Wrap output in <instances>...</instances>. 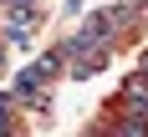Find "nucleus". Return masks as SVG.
Wrapping results in <instances>:
<instances>
[{
	"label": "nucleus",
	"instance_id": "9",
	"mask_svg": "<svg viewBox=\"0 0 148 137\" xmlns=\"http://www.w3.org/2000/svg\"><path fill=\"white\" fill-rule=\"evenodd\" d=\"M143 10H148V0H143Z\"/></svg>",
	"mask_w": 148,
	"mask_h": 137
},
{
	"label": "nucleus",
	"instance_id": "6",
	"mask_svg": "<svg viewBox=\"0 0 148 137\" xmlns=\"http://www.w3.org/2000/svg\"><path fill=\"white\" fill-rule=\"evenodd\" d=\"M15 107H21V97H15V91H0V132H5V122H10Z\"/></svg>",
	"mask_w": 148,
	"mask_h": 137
},
{
	"label": "nucleus",
	"instance_id": "8",
	"mask_svg": "<svg viewBox=\"0 0 148 137\" xmlns=\"http://www.w3.org/2000/svg\"><path fill=\"white\" fill-rule=\"evenodd\" d=\"M5 46H10V41H5V36H0V66H5Z\"/></svg>",
	"mask_w": 148,
	"mask_h": 137
},
{
	"label": "nucleus",
	"instance_id": "4",
	"mask_svg": "<svg viewBox=\"0 0 148 137\" xmlns=\"http://www.w3.org/2000/svg\"><path fill=\"white\" fill-rule=\"evenodd\" d=\"M112 132H118V137H148V117H138V112H118V117H112Z\"/></svg>",
	"mask_w": 148,
	"mask_h": 137
},
{
	"label": "nucleus",
	"instance_id": "7",
	"mask_svg": "<svg viewBox=\"0 0 148 137\" xmlns=\"http://www.w3.org/2000/svg\"><path fill=\"white\" fill-rule=\"evenodd\" d=\"M138 71H143V76H148V51H143V56H138Z\"/></svg>",
	"mask_w": 148,
	"mask_h": 137
},
{
	"label": "nucleus",
	"instance_id": "3",
	"mask_svg": "<svg viewBox=\"0 0 148 137\" xmlns=\"http://www.w3.org/2000/svg\"><path fill=\"white\" fill-rule=\"evenodd\" d=\"M41 81H46V71L31 61V66H21V71H15V86H10V91L21 97V102H31V97H41Z\"/></svg>",
	"mask_w": 148,
	"mask_h": 137
},
{
	"label": "nucleus",
	"instance_id": "2",
	"mask_svg": "<svg viewBox=\"0 0 148 137\" xmlns=\"http://www.w3.org/2000/svg\"><path fill=\"white\" fill-rule=\"evenodd\" d=\"M82 30H87L97 46H112L118 41V15H112V5H107V10H92L87 20H82Z\"/></svg>",
	"mask_w": 148,
	"mask_h": 137
},
{
	"label": "nucleus",
	"instance_id": "1",
	"mask_svg": "<svg viewBox=\"0 0 148 137\" xmlns=\"http://www.w3.org/2000/svg\"><path fill=\"white\" fill-rule=\"evenodd\" d=\"M118 112H138V117H148V76H143V71H133L128 81H123Z\"/></svg>",
	"mask_w": 148,
	"mask_h": 137
},
{
	"label": "nucleus",
	"instance_id": "5",
	"mask_svg": "<svg viewBox=\"0 0 148 137\" xmlns=\"http://www.w3.org/2000/svg\"><path fill=\"white\" fill-rule=\"evenodd\" d=\"M36 66H41L46 76H61V71H66V46H51V51L36 61Z\"/></svg>",
	"mask_w": 148,
	"mask_h": 137
}]
</instances>
